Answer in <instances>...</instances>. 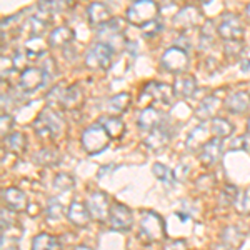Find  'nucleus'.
I'll return each instance as SVG.
<instances>
[{
    "label": "nucleus",
    "mask_w": 250,
    "mask_h": 250,
    "mask_svg": "<svg viewBox=\"0 0 250 250\" xmlns=\"http://www.w3.org/2000/svg\"><path fill=\"white\" fill-rule=\"evenodd\" d=\"M162 68L170 74H184L188 67V55L184 48L180 47H170L164 52L160 59Z\"/></svg>",
    "instance_id": "obj_7"
},
{
    "label": "nucleus",
    "mask_w": 250,
    "mask_h": 250,
    "mask_svg": "<svg viewBox=\"0 0 250 250\" xmlns=\"http://www.w3.org/2000/svg\"><path fill=\"white\" fill-rule=\"evenodd\" d=\"M67 217H68V220H70V224H74L75 227H87L88 220L92 219L90 213H88L87 205H83L82 202H79V200H74V202L70 204Z\"/></svg>",
    "instance_id": "obj_22"
},
{
    "label": "nucleus",
    "mask_w": 250,
    "mask_h": 250,
    "mask_svg": "<svg viewBox=\"0 0 250 250\" xmlns=\"http://www.w3.org/2000/svg\"><path fill=\"white\" fill-rule=\"evenodd\" d=\"M104 127L107 128L110 139H122L125 134V125L119 117H108L104 122Z\"/></svg>",
    "instance_id": "obj_32"
},
{
    "label": "nucleus",
    "mask_w": 250,
    "mask_h": 250,
    "mask_svg": "<svg viewBox=\"0 0 250 250\" xmlns=\"http://www.w3.org/2000/svg\"><path fill=\"white\" fill-rule=\"evenodd\" d=\"M82 104H83L82 90H80L77 85L65 87V92H63L60 108H63V110H77V108L82 105Z\"/></svg>",
    "instance_id": "obj_26"
},
{
    "label": "nucleus",
    "mask_w": 250,
    "mask_h": 250,
    "mask_svg": "<svg viewBox=\"0 0 250 250\" xmlns=\"http://www.w3.org/2000/svg\"><path fill=\"white\" fill-rule=\"evenodd\" d=\"M210 134H212V130L210 128H207V125H204V124L197 125V127L193 128L187 137V148L188 150H193V152L204 148L205 145L210 142V139H208Z\"/></svg>",
    "instance_id": "obj_17"
},
{
    "label": "nucleus",
    "mask_w": 250,
    "mask_h": 250,
    "mask_svg": "<svg viewBox=\"0 0 250 250\" xmlns=\"http://www.w3.org/2000/svg\"><path fill=\"white\" fill-rule=\"evenodd\" d=\"M160 7L155 0H137L127 9L125 20L135 27H147L159 20Z\"/></svg>",
    "instance_id": "obj_1"
},
{
    "label": "nucleus",
    "mask_w": 250,
    "mask_h": 250,
    "mask_svg": "<svg viewBox=\"0 0 250 250\" xmlns=\"http://www.w3.org/2000/svg\"><path fill=\"white\" fill-rule=\"evenodd\" d=\"M247 147H249L247 137H237V139H233V142L230 144L232 150H244V148H247Z\"/></svg>",
    "instance_id": "obj_42"
},
{
    "label": "nucleus",
    "mask_w": 250,
    "mask_h": 250,
    "mask_svg": "<svg viewBox=\"0 0 250 250\" xmlns=\"http://www.w3.org/2000/svg\"><path fill=\"white\" fill-rule=\"evenodd\" d=\"M142 94L148 95L152 99V102L157 104V105H162V107H170L173 104V97H175L173 87L165 85V83H157V82L147 83Z\"/></svg>",
    "instance_id": "obj_12"
},
{
    "label": "nucleus",
    "mask_w": 250,
    "mask_h": 250,
    "mask_svg": "<svg viewBox=\"0 0 250 250\" xmlns=\"http://www.w3.org/2000/svg\"><path fill=\"white\" fill-rule=\"evenodd\" d=\"M25 50L29 57H39V55L45 54L47 50V43L43 42L42 37H30L25 42Z\"/></svg>",
    "instance_id": "obj_33"
},
{
    "label": "nucleus",
    "mask_w": 250,
    "mask_h": 250,
    "mask_svg": "<svg viewBox=\"0 0 250 250\" xmlns=\"http://www.w3.org/2000/svg\"><path fill=\"white\" fill-rule=\"evenodd\" d=\"M87 208H88V213L90 217L100 224H104L108 217H110V208L112 205L108 202V195L105 192H94L88 195L87 199Z\"/></svg>",
    "instance_id": "obj_8"
},
{
    "label": "nucleus",
    "mask_w": 250,
    "mask_h": 250,
    "mask_svg": "<svg viewBox=\"0 0 250 250\" xmlns=\"http://www.w3.org/2000/svg\"><path fill=\"white\" fill-rule=\"evenodd\" d=\"M30 250H62V245L57 237L50 235V233H39L32 240Z\"/></svg>",
    "instance_id": "obj_28"
},
{
    "label": "nucleus",
    "mask_w": 250,
    "mask_h": 250,
    "mask_svg": "<svg viewBox=\"0 0 250 250\" xmlns=\"http://www.w3.org/2000/svg\"><path fill=\"white\" fill-rule=\"evenodd\" d=\"M140 237L148 242H160L165 239V222L159 213L147 210L140 219Z\"/></svg>",
    "instance_id": "obj_5"
},
{
    "label": "nucleus",
    "mask_w": 250,
    "mask_h": 250,
    "mask_svg": "<svg viewBox=\"0 0 250 250\" xmlns=\"http://www.w3.org/2000/svg\"><path fill=\"white\" fill-rule=\"evenodd\" d=\"M222 157V139H210L205 147L202 148V154H200V162L205 167H212L220 160Z\"/></svg>",
    "instance_id": "obj_23"
},
{
    "label": "nucleus",
    "mask_w": 250,
    "mask_h": 250,
    "mask_svg": "<svg viewBox=\"0 0 250 250\" xmlns=\"http://www.w3.org/2000/svg\"><path fill=\"white\" fill-rule=\"evenodd\" d=\"M247 132L250 134V119H249V122H247Z\"/></svg>",
    "instance_id": "obj_47"
},
{
    "label": "nucleus",
    "mask_w": 250,
    "mask_h": 250,
    "mask_svg": "<svg viewBox=\"0 0 250 250\" xmlns=\"http://www.w3.org/2000/svg\"><path fill=\"white\" fill-rule=\"evenodd\" d=\"M10 70H15V65H14V59H9L3 55L2 57V75L5 77V74H9Z\"/></svg>",
    "instance_id": "obj_43"
},
{
    "label": "nucleus",
    "mask_w": 250,
    "mask_h": 250,
    "mask_svg": "<svg viewBox=\"0 0 250 250\" xmlns=\"http://www.w3.org/2000/svg\"><path fill=\"white\" fill-rule=\"evenodd\" d=\"M87 17H88V22L90 25L94 27H102L105 25L107 22L112 20V14H110V9L102 2H92L87 9Z\"/></svg>",
    "instance_id": "obj_15"
},
{
    "label": "nucleus",
    "mask_w": 250,
    "mask_h": 250,
    "mask_svg": "<svg viewBox=\"0 0 250 250\" xmlns=\"http://www.w3.org/2000/svg\"><path fill=\"white\" fill-rule=\"evenodd\" d=\"M200 23H202V14L193 5H187L184 9H180L175 17H173V27L182 32L197 29Z\"/></svg>",
    "instance_id": "obj_10"
},
{
    "label": "nucleus",
    "mask_w": 250,
    "mask_h": 250,
    "mask_svg": "<svg viewBox=\"0 0 250 250\" xmlns=\"http://www.w3.org/2000/svg\"><path fill=\"white\" fill-rule=\"evenodd\" d=\"M162 120H164L162 112L157 110L155 107H147L140 112L137 124H139L140 130H154V128L162 125Z\"/></svg>",
    "instance_id": "obj_18"
},
{
    "label": "nucleus",
    "mask_w": 250,
    "mask_h": 250,
    "mask_svg": "<svg viewBox=\"0 0 250 250\" xmlns=\"http://www.w3.org/2000/svg\"><path fill=\"white\" fill-rule=\"evenodd\" d=\"M75 187V179L70 175V173H57L54 179V188L59 192H68Z\"/></svg>",
    "instance_id": "obj_34"
},
{
    "label": "nucleus",
    "mask_w": 250,
    "mask_h": 250,
    "mask_svg": "<svg viewBox=\"0 0 250 250\" xmlns=\"http://www.w3.org/2000/svg\"><path fill=\"white\" fill-rule=\"evenodd\" d=\"M245 12H247V17L250 19V3H249V5H247V9H245Z\"/></svg>",
    "instance_id": "obj_46"
},
{
    "label": "nucleus",
    "mask_w": 250,
    "mask_h": 250,
    "mask_svg": "<svg viewBox=\"0 0 250 250\" xmlns=\"http://www.w3.org/2000/svg\"><path fill=\"white\" fill-rule=\"evenodd\" d=\"M12 127H14V119H12L10 114H5V112H3V114H2V137H3V139L9 135Z\"/></svg>",
    "instance_id": "obj_40"
},
{
    "label": "nucleus",
    "mask_w": 250,
    "mask_h": 250,
    "mask_svg": "<svg viewBox=\"0 0 250 250\" xmlns=\"http://www.w3.org/2000/svg\"><path fill=\"white\" fill-rule=\"evenodd\" d=\"M152 173L155 175V179H159L160 182L167 184V185H172L173 180H175V175L172 173V170L168 167H165L162 164H154L152 165Z\"/></svg>",
    "instance_id": "obj_37"
},
{
    "label": "nucleus",
    "mask_w": 250,
    "mask_h": 250,
    "mask_svg": "<svg viewBox=\"0 0 250 250\" xmlns=\"http://www.w3.org/2000/svg\"><path fill=\"white\" fill-rule=\"evenodd\" d=\"M225 107L230 114H244L250 107V95L244 90L235 92L225 100Z\"/></svg>",
    "instance_id": "obj_24"
},
{
    "label": "nucleus",
    "mask_w": 250,
    "mask_h": 250,
    "mask_svg": "<svg viewBox=\"0 0 250 250\" xmlns=\"http://www.w3.org/2000/svg\"><path fill=\"white\" fill-rule=\"evenodd\" d=\"M220 107H222V102L217 97H213V95L204 97L202 102L199 104V107H197V110H195V117L199 120H210V119L213 120Z\"/></svg>",
    "instance_id": "obj_20"
},
{
    "label": "nucleus",
    "mask_w": 250,
    "mask_h": 250,
    "mask_svg": "<svg viewBox=\"0 0 250 250\" xmlns=\"http://www.w3.org/2000/svg\"><path fill=\"white\" fill-rule=\"evenodd\" d=\"M244 240H245L244 233L237 227L230 225L220 235V245H222L220 250H239L242 247V244H244Z\"/></svg>",
    "instance_id": "obj_21"
},
{
    "label": "nucleus",
    "mask_w": 250,
    "mask_h": 250,
    "mask_svg": "<svg viewBox=\"0 0 250 250\" xmlns=\"http://www.w3.org/2000/svg\"><path fill=\"white\" fill-rule=\"evenodd\" d=\"M217 35L224 39L225 42L229 40H242L244 39V25L240 19L233 14H225L222 17L219 27H217Z\"/></svg>",
    "instance_id": "obj_9"
},
{
    "label": "nucleus",
    "mask_w": 250,
    "mask_h": 250,
    "mask_svg": "<svg viewBox=\"0 0 250 250\" xmlns=\"http://www.w3.org/2000/svg\"><path fill=\"white\" fill-rule=\"evenodd\" d=\"M74 39L75 34L72 29H68V27H57V29L50 32L47 42L50 47H67L74 42Z\"/></svg>",
    "instance_id": "obj_25"
},
{
    "label": "nucleus",
    "mask_w": 250,
    "mask_h": 250,
    "mask_svg": "<svg viewBox=\"0 0 250 250\" xmlns=\"http://www.w3.org/2000/svg\"><path fill=\"white\" fill-rule=\"evenodd\" d=\"M128 107H130V95H128L127 92L114 95L112 99H108V102H107V110L114 117H120Z\"/></svg>",
    "instance_id": "obj_27"
},
{
    "label": "nucleus",
    "mask_w": 250,
    "mask_h": 250,
    "mask_svg": "<svg viewBox=\"0 0 250 250\" xmlns=\"http://www.w3.org/2000/svg\"><path fill=\"white\" fill-rule=\"evenodd\" d=\"M114 54L115 52L110 47L104 42H99L88 48L85 54V65L90 70H107L114 62Z\"/></svg>",
    "instance_id": "obj_6"
},
{
    "label": "nucleus",
    "mask_w": 250,
    "mask_h": 250,
    "mask_svg": "<svg viewBox=\"0 0 250 250\" xmlns=\"http://www.w3.org/2000/svg\"><path fill=\"white\" fill-rule=\"evenodd\" d=\"M3 204L7 205V208L14 212H27L29 210V199H27L25 192H22L17 187H9L2 192Z\"/></svg>",
    "instance_id": "obj_14"
},
{
    "label": "nucleus",
    "mask_w": 250,
    "mask_h": 250,
    "mask_svg": "<svg viewBox=\"0 0 250 250\" xmlns=\"http://www.w3.org/2000/svg\"><path fill=\"white\" fill-rule=\"evenodd\" d=\"M3 142H5L7 148H9L12 154H15V155H22L27 148V139H25V135L20 134V132L9 134L5 139H3Z\"/></svg>",
    "instance_id": "obj_29"
},
{
    "label": "nucleus",
    "mask_w": 250,
    "mask_h": 250,
    "mask_svg": "<svg viewBox=\"0 0 250 250\" xmlns=\"http://www.w3.org/2000/svg\"><path fill=\"white\" fill-rule=\"evenodd\" d=\"M210 130L217 139H227V137H230L233 134V125L229 122V120L215 117V119L212 120Z\"/></svg>",
    "instance_id": "obj_30"
},
{
    "label": "nucleus",
    "mask_w": 250,
    "mask_h": 250,
    "mask_svg": "<svg viewBox=\"0 0 250 250\" xmlns=\"http://www.w3.org/2000/svg\"><path fill=\"white\" fill-rule=\"evenodd\" d=\"M233 207L235 210L242 213V215H249L250 213V193L249 190L237 192L235 199H233Z\"/></svg>",
    "instance_id": "obj_36"
},
{
    "label": "nucleus",
    "mask_w": 250,
    "mask_h": 250,
    "mask_svg": "<svg viewBox=\"0 0 250 250\" xmlns=\"http://www.w3.org/2000/svg\"><path fill=\"white\" fill-rule=\"evenodd\" d=\"M168 142H170V132L165 127H162V125L154 128V130H150V134L145 137V140H144V144L154 152L164 150L168 145Z\"/></svg>",
    "instance_id": "obj_16"
},
{
    "label": "nucleus",
    "mask_w": 250,
    "mask_h": 250,
    "mask_svg": "<svg viewBox=\"0 0 250 250\" xmlns=\"http://www.w3.org/2000/svg\"><path fill=\"white\" fill-rule=\"evenodd\" d=\"M63 215V205L59 199L52 197L47 202V217L50 220H60Z\"/></svg>",
    "instance_id": "obj_38"
},
{
    "label": "nucleus",
    "mask_w": 250,
    "mask_h": 250,
    "mask_svg": "<svg viewBox=\"0 0 250 250\" xmlns=\"http://www.w3.org/2000/svg\"><path fill=\"white\" fill-rule=\"evenodd\" d=\"M108 220H110L112 230H117V232H127V230H130L132 225H134L132 210L127 205H122V204L112 205Z\"/></svg>",
    "instance_id": "obj_11"
},
{
    "label": "nucleus",
    "mask_w": 250,
    "mask_h": 250,
    "mask_svg": "<svg viewBox=\"0 0 250 250\" xmlns=\"http://www.w3.org/2000/svg\"><path fill=\"white\" fill-rule=\"evenodd\" d=\"M135 2H137V0H135Z\"/></svg>",
    "instance_id": "obj_49"
},
{
    "label": "nucleus",
    "mask_w": 250,
    "mask_h": 250,
    "mask_svg": "<svg viewBox=\"0 0 250 250\" xmlns=\"http://www.w3.org/2000/svg\"><path fill=\"white\" fill-rule=\"evenodd\" d=\"M45 79H47V74L42 68L29 67L20 74L19 87H20V90H23V92H35L43 85Z\"/></svg>",
    "instance_id": "obj_13"
},
{
    "label": "nucleus",
    "mask_w": 250,
    "mask_h": 250,
    "mask_svg": "<svg viewBox=\"0 0 250 250\" xmlns=\"http://www.w3.org/2000/svg\"><path fill=\"white\" fill-rule=\"evenodd\" d=\"M34 130L40 139H57L65 132V122L54 108L47 107L35 119Z\"/></svg>",
    "instance_id": "obj_2"
},
{
    "label": "nucleus",
    "mask_w": 250,
    "mask_h": 250,
    "mask_svg": "<svg viewBox=\"0 0 250 250\" xmlns=\"http://www.w3.org/2000/svg\"><path fill=\"white\" fill-rule=\"evenodd\" d=\"M74 250H94V249L87 247V245H79V247H75Z\"/></svg>",
    "instance_id": "obj_45"
},
{
    "label": "nucleus",
    "mask_w": 250,
    "mask_h": 250,
    "mask_svg": "<svg viewBox=\"0 0 250 250\" xmlns=\"http://www.w3.org/2000/svg\"><path fill=\"white\" fill-rule=\"evenodd\" d=\"M187 172H188V167L187 165H184V164H179V167H177V170H175V180H185V177H187Z\"/></svg>",
    "instance_id": "obj_44"
},
{
    "label": "nucleus",
    "mask_w": 250,
    "mask_h": 250,
    "mask_svg": "<svg viewBox=\"0 0 250 250\" xmlns=\"http://www.w3.org/2000/svg\"><path fill=\"white\" fill-rule=\"evenodd\" d=\"M43 17H47V15L40 14V15H35V17L29 19V22H27V23H29V29H30L32 37H42V35L47 32L50 20H47V19H43Z\"/></svg>",
    "instance_id": "obj_31"
},
{
    "label": "nucleus",
    "mask_w": 250,
    "mask_h": 250,
    "mask_svg": "<svg viewBox=\"0 0 250 250\" xmlns=\"http://www.w3.org/2000/svg\"><path fill=\"white\" fill-rule=\"evenodd\" d=\"M173 92H175V95L180 97V99H190L197 92L195 77L187 75V74H180V77H177L175 82H173Z\"/></svg>",
    "instance_id": "obj_19"
},
{
    "label": "nucleus",
    "mask_w": 250,
    "mask_h": 250,
    "mask_svg": "<svg viewBox=\"0 0 250 250\" xmlns=\"http://www.w3.org/2000/svg\"><path fill=\"white\" fill-rule=\"evenodd\" d=\"M164 250H188V245L185 240L175 239V240H168L167 244H165Z\"/></svg>",
    "instance_id": "obj_41"
},
{
    "label": "nucleus",
    "mask_w": 250,
    "mask_h": 250,
    "mask_svg": "<svg viewBox=\"0 0 250 250\" xmlns=\"http://www.w3.org/2000/svg\"><path fill=\"white\" fill-rule=\"evenodd\" d=\"M82 147L88 155H97L104 152L110 144V135H108L107 128L100 124L90 125L88 128L82 132Z\"/></svg>",
    "instance_id": "obj_3"
},
{
    "label": "nucleus",
    "mask_w": 250,
    "mask_h": 250,
    "mask_svg": "<svg viewBox=\"0 0 250 250\" xmlns=\"http://www.w3.org/2000/svg\"><path fill=\"white\" fill-rule=\"evenodd\" d=\"M125 22L122 19H112L105 25L99 27V39L105 45H108L114 52H120L122 48L127 47V39H125Z\"/></svg>",
    "instance_id": "obj_4"
},
{
    "label": "nucleus",
    "mask_w": 250,
    "mask_h": 250,
    "mask_svg": "<svg viewBox=\"0 0 250 250\" xmlns=\"http://www.w3.org/2000/svg\"><path fill=\"white\" fill-rule=\"evenodd\" d=\"M224 52L227 59H237L244 52V43H242V40H229V42H225Z\"/></svg>",
    "instance_id": "obj_39"
},
{
    "label": "nucleus",
    "mask_w": 250,
    "mask_h": 250,
    "mask_svg": "<svg viewBox=\"0 0 250 250\" xmlns=\"http://www.w3.org/2000/svg\"><path fill=\"white\" fill-rule=\"evenodd\" d=\"M34 159L39 165H43V167H54V165L59 162V154L55 150H50V148H42Z\"/></svg>",
    "instance_id": "obj_35"
},
{
    "label": "nucleus",
    "mask_w": 250,
    "mask_h": 250,
    "mask_svg": "<svg viewBox=\"0 0 250 250\" xmlns=\"http://www.w3.org/2000/svg\"><path fill=\"white\" fill-rule=\"evenodd\" d=\"M202 2H204V3H210L212 0H202Z\"/></svg>",
    "instance_id": "obj_48"
}]
</instances>
